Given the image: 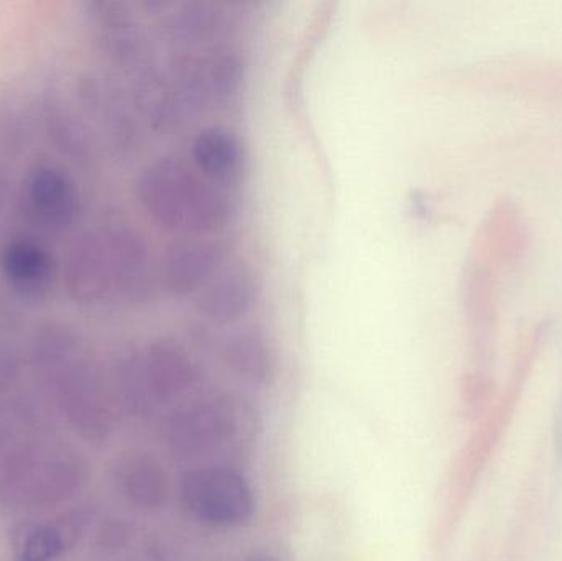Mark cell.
<instances>
[{
  "instance_id": "6da1fadb",
  "label": "cell",
  "mask_w": 562,
  "mask_h": 561,
  "mask_svg": "<svg viewBox=\"0 0 562 561\" xmlns=\"http://www.w3.org/2000/svg\"><path fill=\"white\" fill-rule=\"evenodd\" d=\"M63 280L81 305L144 302L158 280L147 239L128 224L92 227L69 247Z\"/></svg>"
},
{
  "instance_id": "7a4b0ae2",
  "label": "cell",
  "mask_w": 562,
  "mask_h": 561,
  "mask_svg": "<svg viewBox=\"0 0 562 561\" xmlns=\"http://www.w3.org/2000/svg\"><path fill=\"white\" fill-rule=\"evenodd\" d=\"M33 364L48 401L89 444H105L115 430V404L98 362L81 339L59 325L36 333Z\"/></svg>"
},
{
  "instance_id": "3957f363",
  "label": "cell",
  "mask_w": 562,
  "mask_h": 561,
  "mask_svg": "<svg viewBox=\"0 0 562 561\" xmlns=\"http://www.w3.org/2000/svg\"><path fill=\"white\" fill-rule=\"evenodd\" d=\"M137 198L155 226L180 237L216 236L239 214L233 190L211 183L173 157L158 158L144 168Z\"/></svg>"
},
{
  "instance_id": "277c9868",
  "label": "cell",
  "mask_w": 562,
  "mask_h": 561,
  "mask_svg": "<svg viewBox=\"0 0 562 561\" xmlns=\"http://www.w3.org/2000/svg\"><path fill=\"white\" fill-rule=\"evenodd\" d=\"M88 480L78 450L43 430L26 431L0 444V507L46 509L66 503Z\"/></svg>"
},
{
  "instance_id": "5b68a950",
  "label": "cell",
  "mask_w": 562,
  "mask_h": 561,
  "mask_svg": "<svg viewBox=\"0 0 562 561\" xmlns=\"http://www.w3.org/2000/svg\"><path fill=\"white\" fill-rule=\"evenodd\" d=\"M200 381L201 366L191 352L177 339L157 338L119 362L115 394L128 414L147 418Z\"/></svg>"
},
{
  "instance_id": "8992f818",
  "label": "cell",
  "mask_w": 562,
  "mask_h": 561,
  "mask_svg": "<svg viewBox=\"0 0 562 561\" xmlns=\"http://www.w3.org/2000/svg\"><path fill=\"white\" fill-rule=\"evenodd\" d=\"M543 343V329L537 328L518 346L515 356L514 371L510 372L507 385L498 395L491 411L479 420L477 430L465 445L461 464L456 473V507L465 509L472 493L477 487L479 480L487 464L494 458L498 445L504 441L508 427L514 422L520 405L525 385L533 371L537 356L540 355Z\"/></svg>"
},
{
  "instance_id": "52a82bcc",
  "label": "cell",
  "mask_w": 562,
  "mask_h": 561,
  "mask_svg": "<svg viewBox=\"0 0 562 561\" xmlns=\"http://www.w3.org/2000/svg\"><path fill=\"white\" fill-rule=\"evenodd\" d=\"M181 509L206 527L233 530L249 526L257 513L250 481L229 467H198L178 483Z\"/></svg>"
},
{
  "instance_id": "ba28073f",
  "label": "cell",
  "mask_w": 562,
  "mask_h": 561,
  "mask_svg": "<svg viewBox=\"0 0 562 561\" xmlns=\"http://www.w3.org/2000/svg\"><path fill=\"white\" fill-rule=\"evenodd\" d=\"M240 411L229 394H206L175 408L164 424V441L175 457L196 460L216 453L239 434Z\"/></svg>"
},
{
  "instance_id": "9c48e42d",
  "label": "cell",
  "mask_w": 562,
  "mask_h": 561,
  "mask_svg": "<svg viewBox=\"0 0 562 561\" xmlns=\"http://www.w3.org/2000/svg\"><path fill=\"white\" fill-rule=\"evenodd\" d=\"M171 81L184 105L226 109L243 92L246 65L239 53L226 46L191 53L178 59Z\"/></svg>"
},
{
  "instance_id": "30bf717a",
  "label": "cell",
  "mask_w": 562,
  "mask_h": 561,
  "mask_svg": "<svg viewBox=\"0 0 562 561\" xmlns=\"http://www.w3.org/2000/svg\"><path fill=\"white\" fill-rule=\"evenodd\" d=\"M20 213L40 233L63 234L75 226L81 191L75 177L56 164L33 165L20 187Z\"/></svg>"
},
{
  "instance_id": "8fae6325",
  "label": "cell",
  "mask_w": 562,
  "mask_h": 561,
  "mask_svg": "<svg viewBox=\"0 0 562 561\" xmlns=\"http://www.w3.org/2000/svg\"><path fill=\"white\" fill-rule=\"evenodd\" d=\"M229 244L216 236H184L168 244L158 263V280L170 295L200 293L227 266Z\"/></svg>"
},
{
  "instance_id": "7c38bea8",
  "label": "cell",
  "mask_w": 562,
  "mask_h": 561,
  "mask_svg": "<svg viewBox=\"0 0 562 561\" xmlns=\"http://www.w3.org/2000/svg\"><path fill=\"white\" fill-rule=\"evenodd\" d=\"M58 263L42 240L13 236L0 249V276L7 289L26 303H43L58 282Z\"/></svg>"
},
{
  "instance_id": "4fadbf2b",
  "label": "cell",
  "mask_w": 562,
  "mask_h": 561,
  "mask_svg": "<svg viewBox=\"0 0 562 561\" xmlns=\"http://www.w3.org/2000/svg\"><path fill=\"white\" fill-rule=\"evenodd\" d=\"M109 474L115 493L140 513H158L170 501V476L161 461L148 451H121L112 460Z\"/></svg>"
},
{
  "instance_id": "5bb4252c",
  "label": "cell",
  "mask_w": 562,
  "mask_h": 561,
  "mask_svg": "<svg viewBox=\"0 0 562 561\" xmlns=\"http://www.w3.org/2000/svg\"><path fill=\"white\" fill-rule=\"evenodd\" d=\"M91 20L98 42L115 65L132 72L144 71L148 63L147 38L125 3H91Z\"/></svg>"
},
{
  "instance_id": "9a60e30c",
  "label": "cell",
  "mask_w": 562,
  "mask_h": 561,
  "mask_svg": "<svg viewBox=\"0 0 562 561\" xmlns=\"http://www.w3.org/2000/svg\"><path fill=\"white\" fill-rule=\"evenodd\" d=\"M191 158L198 173L227 190H234L247 173L246 145L237 132L224 125H210L198 132L191 144Z\"/></svg>"
},
{
  "instance_id": "2e32d148",
  "label": "cell",
  "mask_w": 562,
  "mask_h": 561,
  "mask_svg": "<svg viewBox=\"0 0 562 561\" xmlns=\"http://www.w3.org/2000/svg\"><path fill=\"white\" fill-rule=\"evenodd\" d=\"M260 299V287L249 267L224 269L196 296V312L217 325L240 322L252 315Z\"/></svg>"
},
{
  "instance_id": "e0dca14e",
  "label": "cell",
  "mask_w": 562,
  "mask_h": 561,
  "mask_svg": "<svg viewBox=\"0 0 562 561\" xmlns=\"http://www.w3.org/2000/svg\"><path fill=\"white\" fill-rule=\"evenodd\" d=\"M223 359L237 378L249 384H267L276 372V351L260 329H240L231 335L223 345Z\"/></svg>"
},
{
  "instance_id": "ac0fdd59",
  "label": "cell",
  "mask_w": 562,
  "mask_h": 561,
  "mask_svg": "<svg viewBox=\"0 0 562 561\" xmlns=\"http://www.w3.org/2000/svg\"><path fill=\"white\" fill-rule=\"evenodd\" d=\"M543 506V468L538 463L528 474L524 490L518 497L512 530L505 547V561H527L530 557L531 543L537 536V524L540 523Z\"/></svg>"
},
{
  "instance_id": "d6986e66",
  "label": "cell",
  "mask_w": 562,
  "mask_h": 561,
  "mask_svg": "<svg viewBox=\"0 0 562 561\" xmlns=\"http://www.w3.org/2000/svg\"><path fill=\"white\" fill-rule=\"evenodd\" d=\"M165 29L168 38L177 45H203L226 32V15L214 3H184L168 16Z\"/></svg>"
},
{
  "instance_id": "ffe728a7",
  "label": "cell",
  "mask_w": 562,
  "mask_h": 561,
  "mask_svg": "<svg viewBox=\"0 0 562 561\" xmlns=\"http://www.w3.org/2000/svg\"><path fill=\"white\" fill-rule=\"evenodd\" d=\"M78 527L59 523L29 524L15 534V561H55L75 540Z\"/></svg>"
},
{
  "instance_id": "44dd1931",
  "label": "cell",
  "mask_w": 562,
  "mask_h": 561,
  "mask_svg": "<svg viewBox=\"0 0 562 561\" xmlns=\"http://www.w3.org/2000/svg\"><path fill=\"white\" fill-rule=\"evenodd\" d=\"M497 384L492 372L472 371L462 384L464 414L472 420H481L497 401Z\"/></svg>"
},
{
  "instance_id": "7402d4cb",
  "label": "cell",
  "mask_w": 562,
  "mask_h": 561,
  "mask_svg": "<svg viewBox=\"0 0 562 561\" xmlns=\"http://www.w3.org/2000/svg\"><path fill=\"white\" fill-rule=\"evenodd\" d=\"M19 115L15 111H10L5 105L0 104V201L5 197L7 173H9V164L7 160L12 158L13 142L19 134Z\"/></svg>"
},
{
  "instance_id": "603a6c76",
  "label": "cell",
  "mask_w": 562,
  "mask_h": 561,
  "mask_svg": "<svg viewBox=\"0 0 562 561\" xmlns=\"http://www.w3.org/2000/svg\"><path fill=\"white\" fill-rule=\"evenodd\" d=\"M553 457H554V470L557 474L562 473V388L560 392V399H558L557 408H554L553 417Z\"/></svg>"
},
{
  "instance_id": "cb8c5ba5",
  "label": "cell",
  "mask_w": 562,
  "mask_h": 561,
  "mask_svg": "<svg viewBox=\"0 0 562 561\" xmlns=\"http://www.w3.org/2000/svg\"><path fill=\"white\" fill-rule=\"evenodd\" d=\"M252 561H273V560H270V559H256V560H252Z\"/></svg>"
}]
</instances>
